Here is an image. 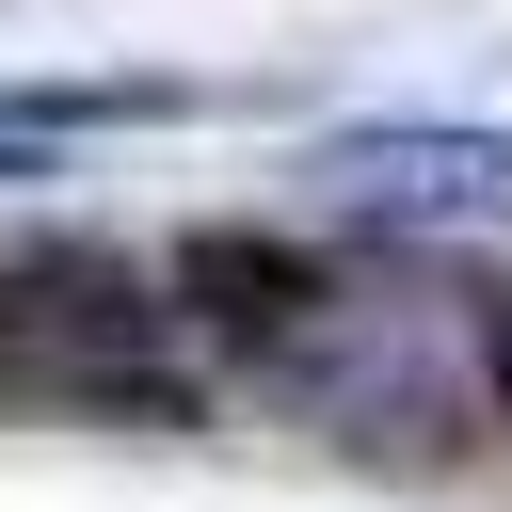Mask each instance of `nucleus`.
I'll return each mask as SVG.
<instances>
[{
	"instance_id": "f257e3e1",
	"label": "nucleus",
	"mask_w": 512,
	"mask_h": 512,
	"mask_svg": "<svg viewBox=\"0 0 512 512\" xmlns=\"http://www.w3.org/2000/svg\"><path fill=\"white\" fill-rule=\"evenodd\" d=\"M160 288H176L208 336H240V352H288V336L320 320V256H304L288 224H176Z\"/></svg>"
},
{
	"instance_id": "f03ea898",
	"label": "nucleus",
	"mask_w": 512,
	"mask_h": 512,
	"mask_svg": "<svg viewBox=\"0 0 512 512\" xmlns=\"http://www.w3.org/2000/svg\"><path fill=\"white\" fill-rule=\"evenodd\" d=\"M336 176L368 208H496L512 144H480V128H384V144H336Z\"/></svg>"
},
{
	"instance_id": "7ed1b4c3",
	"label": "nucleus",
	"mask_w": 512,
	"mask_h": 512,
	"mask_svg": "<svg viewBox=\"0 0 512 512\" xmlns=\"http://www.w3.org/2000/svg\"><path fill=\"white\" fill-rule=\"evenodd\" d=\"M0 368H16V272H0Z\"/></svg>"
},
{
	"instance_id": "20e7f679",
	"label": "nucleus",
	"mask_w": 512,
	"mask_h": 512,
	"mask_svg": "<svg viewBox=\"0 0 512 512\" xmlns=\"http://www.w3.org/2000/svg\"><path fill=\"white\" fill-rule=\"evenodd\" d=\"M0 176H32V160H16V144H0Z\"/></svg>"
}]
</instances>
